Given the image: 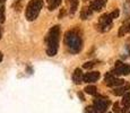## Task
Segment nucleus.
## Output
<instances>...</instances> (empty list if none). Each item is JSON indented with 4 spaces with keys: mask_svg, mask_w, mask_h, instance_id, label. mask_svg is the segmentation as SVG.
Listing matches in <instances>:
<instances>
[{
    "mask_svg": "<svg viewBox=\"0 0 130 113\" xmlns=\"http://www.w3.org/2000/svg\"><path fill=\"white\" fill-rule=\"evenodd\" d=\"M129 89H130V83L122 85V86L116 87V88L113 89V94L114 95H124L126 93H128Z\"/></svg>",
    "mask_w": 130,
    "mask_h": 113,
    "instance_id": "9b49d317",
    "label": "nucleus"
},
{
    "mask_svg": "<svg viewBox=\"0 0 130 113\" xmlns=\"http://www.w3.org/2000/svg\"><path fill=\"white\" fill-rule=\"evenodd\" d=\"M1 60H2V53L0 52V61H1Z\"/></svg>",
    "mask_w": 130,
    "mask_h": 113,
    "instance_id": "4be33fe9",
    "label": "nucleus"
},
{
    "mask_svg": "<svg viewBox=\"0 0 130 113\" xmlns=\"http://www.w3.org/2000/svg\"><path fill=\"white\" fill-rule=\"evenodd\" d=\"M129 113H130V111H129Z\"/></svg>",
    "mask_w": 130,
    "mask_h": 113,
    "instance_id": "a878e982",
    "label": "nucleus"
},
{
    "mask_svg": "<svg viewBox=\"0 0 130 113\" xmlns=\"http://www.w3.org/2000/svg\"><path fill=\"white\" fill-rule=\"evenodd\" d=\"M127 32H129V24L128 25H122L121 28H120V31H119V36L124 35Z\"/></svg>",
    "mask_w": 130,
    "mask_h": 113,
    "instance_id": "f3484780",
    "label": "nucleus"
},
{
    "mask_svg": "<svg viewBox=\"0 0 130 113\" xmlns=\"http://www.w3.org/2000/svg\"><path fill=\"white\" fill-rule=\"evenodd\" d=\"M85 113H100V112L97 111L94 106H91V105H89V106L85 107Z\"/></svg>",
    "mask_w": 130,
    "mask_h": 113,
    "instance_id": "a211bd4d",
    "label": "nucleus"
},
{
    "mask_svg": "<svg viewBox=\"0 0 130 113\" xmlns=\"http://www.w3.org/2000/svg\"><path fill=\"white\" fill-rule=\"evenodd\" d=\"M5 22V7L1 6L0 7V23Z\"/></svg>",
    "mask_w": 130,
    "mask_h": 113,
    "instance_id": "aec40b11",
    "label": "nucleus"
},
{
    "mask_svg": "<svg viewBox=\"0 0 130 113\" xmlns=\"http://www.w3.org/2000/svg\"><path fill=\"white\" fill-rule=\"evenodd\" d=\"M0 37H1V28H0Z\"/></svg>",
    "mask_w": 130,
    "mask_h": 113,
    "instance_id": "5701e85b",
    "label": "nucleus"
},
{
    "mask_svg": "<svg viewBox=\"0 0 130 113\" xmlns=\"http://www.w3.org/2000/svg\"><path fill=\"white\" fill-rule=\"evenodd\" d=\"M64 44L71 53H78L83 49V40L78 31L70 29L64 34Z\"/></svg>",
    "mask_w": 130,
    "mask_h": 113,
    "instance_id": "f257e3e1",
    "label": "nucleus"
},
{
    "mask_svg": "<svg viewBox=\"0 0 130 113\" xmlns=\"http://www.w3.org/2000/svg\"><path fill=\"white\" fill-rule=\"evenodd\" d=\"M85 1H87V0H85Z\"/></svg>",
    "mask_w": 130,
    "mask_h": 113,
    "instance_id": "393cba45",
    "label": "nucleus"
},
{
    "mask_svg": "<svg viewBox=\"0 0 130 113\" xmlns=\"http://www.w3.org/2000/svg\"><path fill=\"white\" fill-rule=\"evenodd\" d=\"M121 104H122V111H123V113L127 112L130 109V92L126 93V94L123 95Z\"/></svg>",
    "mask_w": 130,
    "mask_h": 113,
    "instance_id": "f8f14e48",
    "label": "nucleus"
},
{
    "mask_svg": "<svg viewBox=\"0 0 130 113\" xmlns=\"http://www.w3.org/2000/svg\"><path fill=\"white\" fill-rule=\"evenodd\" d=\"M107 0H93L91 2V8L93 9V11H100L104 6H105Z\"/></svg>",
    "mask_w": 130,
    "mask_h": 113,
    "instance_id": "9d476101",
    "label": "nucleus"
},
{
    "mask_svg": "<svg viewBox=\"0 0 130 113\" xmlns=\"http://www.w3.org/2000/svg\"><path fill=\"white\" fill-rule=\"evenodd\" d=\"M42 7H43V1L42 0H31L27 4L26 11H25V16H26L27 21H34L39 16Z\"/></svg>",
    "mask_w": 130,
    "mask_h": 113,
    "instance_id": "20e7f679",
    "label": "nucleus"
},
{
    "mask_svg": "<svg viewBox=\"0 0 130 113\" xmlns=\"http://www.w3.org/2000/svg\"><path fill=\"white\" fill-rule=\"evenodd\" d=\"M67 4L69 6V12L70 14H75L77 8H78L79 0H67Z\"/></svg>",
    "mask_w": 130,
    "mask_h": 113,
    "instance_id": "ddd939ff",
    "label": "nucleus"
},
{
    "mask_svg": "<svg viewBox=\"0 0 130 113\" xmlns=\"http://www.w3.org/2000/svg\"><path fill=\"white\" fill-rule=\"evenodd\" d=\"M129 31H130V23H129Z\"/></svg>",
    "mask_w": 130,
    "mask_h": 113,
    "instance_id": "b1692460",
    "label": "nucleus"
},
{
    "mask_svg": "<svg viewBox=\"0 0 130 113\" xmlns=\"http://www.w3.org/2000/svg\"><path fill=\"white\" fill-rule=\"evenodd\" d=\"M47 1H49V10H54L61 4V0H47Z\"/></svg>",
    "mask_w": 130,
    "mask_h": 113,
    "instance_id": "2eb2a0df",
    "label": "nucleus"
},
{
    "mask_svg": "<svg viewBox=\"0 0 130 113\" xmlns=\"http://www.w3.org/2000/svg\"><path fill=\"white\" fill-rule=\"evenodd\" d=\"M109 105H110V101L107 99H104V97H97V99L94 100L93 103V106L101 113L105 112L106 109L109 107Z\"/></svg>",
    "mask_w": 130,
    "mask_h": 113,
    "instance_id": "0eeeda50",
    "label": "nucleus"
},
{
    "mask_svg": "<svg viewBox=\"0 0 130 113\" xmlns=\"http://www.w3.org/2000/svg\"><path fill=\"white\" fill-rule=\"evenodd\" d=\"M84 90L87 93V94L95 95V94H96V90H97V89H96V87H95V86H86Z\"/></svg>",
    "mask_w": 130,
    "mask_h": 113,
    "instance_id": "dca6fc26",
    "label": "nucleus"
},
{
    "mask_svg": "<svg viewBox=\"0 0 130 113\" xmlns=\"http://www.w3.org/2000/svg\"><path fill=\"white\" fill-rule=\"evenodd\" d=\"M105 84L110 87H113V86L119 87V86H122V85L124 84V80L121 79V78H118L117 76L113 75V72L110 71L105 75Z\"/></svg>",
    "mask_w": 130,
    "mask_h": 113,
    "instance_id": "39448f33",
    "label": "nucleus"
},
{
    "mask_svg": "<svg viewBox=\"0 0 130 113\" xmlns=\"http://www.w3.org/2000/svg\"><path fill=\"white\" fill-rule=\"evenodd\" d=\"M59 36H60V26L56 25L49 31L46 35V53L50 57H54L58 52L59 47Z\"/></svg>",
    "mask_w": 130,
    "mask_h": 113,
    "instance_id": "f03ea898",
    "label": "nucleus"
},
{
    "mask_svg": "<svg viewBox=\"0 0 130 113\" xmlns=\"http://www.w3.org/2000/svg\"><path fill=\"white\" fill-rule=\"evenodd\" d=\"M114 76H119V75H130V64L123 63L121 61L116 62V67L112 70Z\"/></svg>",
    "mask_w": 130,
    "mask_h": 113,
    "instance_id": "423d86ee",
    "label": "nucleus"
},
{
    "mask_svg": "<svg viewBox=\"0 0 130 113\" xmlns=\"http://www.w3.org/2000/svg\"><path fill=\"white\" fill-rule=\"evenodd\" d=\"M101 77V74L99 71H91L87 72L86 75H84V82L85 83H95L96 80Z\"/></svg>",
    "mask_w": 130,
    "mask_h": 113,
    "instance_id": "6e6552de",
    "label": "nucleus"
},
{
    "mask_svg": "<svg viewBox=\"0 0 130 113\" xmlns=\"http://www.w3.org/2000/svg\"><path fill=\"white\" fill-rule=\"evenodd\" d=\"M92 12H93V9L91 8V6H89V7H85L83 10H82V12H80V16H82V18H83V19H86V18H88V17L91 16Z\"/></svg>",
    "mask_w": 130,
    "mask_h": 113,
    "instance_id": "4468645a",
    "label": "nucleus"
},
{
    "mask_svg": "<svg viewBox=\"0 0 130 113\" xmlns=\"http://www.w3.org/2000/svg\"><path fill=\"white\" fill-rule=\"evenodd\" d=\"M72 82H74L76 85H79L84 82V75H83L82 69H79V68H76V69H75L74 74H72Z\"/></svg>",
    "mask_w": 130,
    "mask_h": 113,
    "instance_id": "1a4fd4ad",
    "label": "nucleus"
},
{
    "mask_svg": "<svg viewBox=\"0 0 130 113\" xmlns=\"http://www.w3.org/2000/svg\"><path fill=\"white\" fill-rule=\"evenodd\" d=\"M119 16V10L116 9L110 14H104L100 17L99 19V24H97V29L100 32H106L109 31L112 27V22H113L114 18Z\"/></svg>",
    "mask_w": 130,
    "mask_h": 113,
    "instance_id": "7ed1b4c3",
    "label": "nucleus"
},
{
    "mask_svg": "<svg viewBox=\"0 0 130 113\" xmlns=\"http://www.w3.org/2000/svg\"><path fill=\"white\" fill-rule=\"evenodd\" d=\"M113 112L114 113H123L122 109H120L119 103H114V104H113Z\"/></svg>",
    "mask_w": 130,
    "mask_h": 113,
    "instance_id": "6ab92c4d",
    "label": "nucleus"
},
{
    "mask_svg": "<svg viewBox=\"0 0 130 113\" xmlns=\"http://www.w3.org/2000/svg\"><path fill=\"white\" fill-rule=\"evenodd\" d=\"M95 64V61H88V62H85L84 63V68L88 69V68H92Z\"/></svg>",
    "mask_w": 130,
    "mask_h": 113,
    "instance_id": "412c9836",
    "label": "nucleus"
}]
</instances>
